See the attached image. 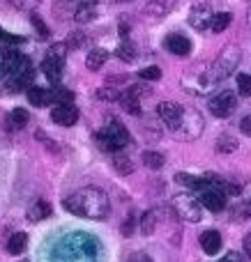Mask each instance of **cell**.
Masks as SVG:
<instances>
[{"instance_id":"obj_1","label":"cell","mask_w":251,"mask_h":262,"mask_svg":"<svg viewBox=\"0 0 251 262\" xmlns=\"http://www.w3.org/2000/svg\"><path fill=\"white\" fill-rule=\"evenodd\" d=\"M65 209L76 214V216L99 221V219H106L111 214V200L101 189L86 186V189H78L65 198Z\"/></svg>"},{"instance_id":"obj_2","label":"cell","mask_w":251,"mask_h":262,"mask_svg":"<svg viewBox=\"0 0 251 262\" xmlns=\"http://www.w3.org/2000/svg\"><path fill=\"white\" fill-rule=\"evenodd\" d=\"M92 246H95L92 239L86 235L67 237V239L55 249V255L51 262H95Z\"/></svg>"},{"instance_id":"obj_3","label":"cell","mask_w":251,"mask_h":262,"mask_svg":"<svg viewBox=\"0 0 251 262\" xmlns=\"http://www.w3.org/2000/svg\"><path fill=\"white\" fill-rule=\"evenodd\" d=\"M240 60H242V51L235 44H228L217 55L215 62L210 64V69H207V81H224V78H228L231 74L238 69Z\"/></svg>"},{"instance_id":"obj_4","label":"cell","mask_w":251,"mask_h":262,"mask_svg":"<svg viewBox=\"0 0 251 262\" xmlns=\"http://www.w3.org/2000/svg\"><path fill=\"white\" fill-rule=\"evenodd\" d=\"M175 216L184 223H198L203 216V203H198L192 193H178L171 203Z\"/></svg>"},{"instance_id":"obj_5","label":"cell","mask_w":251,"mask_h":262,"mask_svg":"<svg viewBox=\"0 0 251 262\" xmlns=\"http://www.w3.org/2000/svg\"><path fill=\"white\" fill-rule=\"evenodd\" d=\"M97 143L104 152H118L129 143V134L120 122H111L106 129L97 131Z\"/></svg>"},{"instance_id":"obj_6","label":"cell","mask_w":251,"mask_h":262,"mask_svg":"<svg viewBox=\"0 0 251 262\" xmlns=\"http://www.w3.org/2000/svg\"><path fill=\"white\" fill-rule=\"evenodd\" d=\"M203 127H205V122H203L201 113L194 111V108H184L182 122L173 129V136L180 138V140H194L203 134Z\"/></svg>"},{"instance_id":"obj_7","label":"cell","mask_w":251,"mask_h":262,"mask_svg":"<svg viewBox=\"0 0 251 262\" xmlns=\"http://www.w3.org/2000/svg\"><path fill=\"white\" fill-rule=\"evenodd\" d=\"M235 106H238V99H235V95L231 90L219 92V95H215L210 101H207L210 113L217 115V118H228V115L235 111Z\"/></svg>"},{"instance_id":"obj_8","label":"cell","mask_w":251,"mask_h":262,"mask_svg":"<svg viewBox=\"0 0 251 262\" xmlns=\"http://www.w3.org/2000/svg\"><path fill=\"white\" fill-rule=\"evenodd\" d=\"M157 115H159V120L166 124V127L173 131L180 122H182L184 108L180 104H175V101H161V104L157 106Z\"/></svg>"},{"instance_id":"obj_9","label":"cell","mask_w":251,"mask_h":262,"mask_svg":"<svg viewBox=\"0 0 251 262\" xmlns=\"http://www.w3.org/2000/svg\"><path fill=\"white\" fill-rule=\"evenodd\" d=\"M212 9L207 3H196L192 7V12H189V26L196 28V30H205V28H210L212 23Z\"/></svg>"},{"instance_id":"obj_10","label":"cell","mask_w":251,"mask_h":262,"mask_svg":"<svg viewBox=\"0 0 251 262\" xmlns=\"http://www.w3.org/2000/svg\"><path fill=\"white\" fill-rule=\"evenodd\" d=\"M201 203H203V207L210 209V212H224V207H226V193L217 184H212L210 189H205L201 193Z\"/></svg>"},{"instance_id":"obj_11","label":"cell","mask_w":251,"mask_h":262,"mask_svg":"<svg viewBox=\"0 0 251 262\" xmlns=\"http://www.w3.org/2000/svg\"><path fill=\"white\" fill-rule=\"evenodd\" d=\"M51 120L60 127H72V124L78 122V111L72 104H58L51 111Z\"/></svg>"},{"instance_id":"obj_12","label":"cell","mask_w":251,"mask_h":262,"mask_svg":"<svg viewBox=\"0 0 251 262\" xmlns=\"http://www.w3.org/2000/svg\"><path fill=\"white\" fill-rule=\"evenodd\" d=\"M62 64H65V58L46 53L44 62H41V72L46 74V78H49L51 83H58L60 76H62Z\"/></svg>"},{"instance_id":"obj_13","label":"cell","mask_w":251,"mask_h":262,"mask_svg":"<svg viewBox=\"0 0 251 262\" xmlns=\"http://www.w3.org/2000/svg\"><path fill=\"white\" fill-rule=\"evenodd\" d=\"M175 5H178V0H148L145 7H143V14H148L152 18H161L173 12Z\"/></svg>"},{"instance_id":"obj_14","label":"cell","mask_w":251,"mask_h":262,"mask_svg":"<svg viewBox=\"0 0 251 262\" xmlns=\"http://www.w3.org/2000/svg\"><path fill=\"white\" fill-rule=\"evenodd\" d=\"M166 49L171 51L173 55H189L192 53V41H189V37L180 35V32H173V35L166 37Z\"/></svg>"},{"instance_id":"obj_15","label":"cell","mask_w":251,"mask_h":262,"mask_svg":"<svg viewBox=\"0 0 251 262\" xmlns=\"http://www.w3.org/2000/svg\"><path fill=\"white\" fill-rule=\"evenodd\" d=\"M221 244H224V242H221V235L217 230H205L201 235V249L205 251L207 255H217V253H219Z\"/></svg>"},{"instance_id":"obj_16","label":"cell","mask_w":251,"mask_h":262,"mask_svg":"<svg viewBox=\"0 0 251 262\" xmlns=\"http://www.w3.org/2000/svg\"><path fill=\"white\" fill-rule=\"evenodd\" d=\"M51 212H53V209H51V205L46 203V200H37L35 205H30V207H28L26 219L30 223H37V221H44V219H49Z\"/></svg>"},{"instance_id":"obj_17","label":"cell","mask_w":251,"mask_h":262,"mask_svg":"<svg viewBox=\"0 0 251 262\" xmlns=\"http://www.w3.org/2000/svg\"><path fill=\"white\" fill-rule=\"evenodd\" d=\"M28 101L37 108L41 106H49L53 101V92L51 90H44V88H28Z\"/></svg>"},{"instance_id":"obj_18","label":"cell","mask_w":251,"mask_h":262,"mask_svg":"<svg viewBox=\"0 0 251 262\" xmlns=\"http://www.w3.org/2000/svg\"><path fill=\"white\" fill-rule=\"evenodd\" d=\"M26 246H28V235L26 232H14V235H9V239H7V253L9 255H21L23 251H26Z\"/></svg>"},{"instance_id":"obj_19","label":"cell","mask_w":251,"mask_h":262,"mask_svg":"<svg viewBox=\"0 0 251 262\" xmlns=\"http://www.w3.org/2000/svg\"><path fill=\"white\" fill-rule=\"evenodd\" d=\"M106 60H109V53H106L104 49H92L86 58V67L90 69V72H97V69L104 67Z\"/></svg>"},{"instance_id":"obj_20","label":"cell","mask_w":251,"mask_h":262,"mask_svg":"<svg viewBox=\"0 0 251 262\" xmlns=\"http://www.w3.org/2000/svg\"><path fill=\"white\" fill-rule=\"evenodd\" d=\"M28 124V111L26 108H14L7 115V129L9 131H18Z\"/></svg>"},{"instance_id":"obj_21","label":"cell","mask_w":251,"mask_h":262,"mask_svg":"<svg viewBox=\"0 0 251 262\" xmlns=\"http://www.w3.org/2000/svg\"><path fill=\"white\" fill-rule=\"evenodd\" d=\"M120 106H122L129 115H141V99H138L136 95H132L129 90L120 97Z\"/></svg>"},{"instance_id":"obj_22","label":"cell","mask_w":251,"mask_h":262,"mask_svg":"<svg viewBox=\"0 0 251 262\" xmlns=\"http://www.w3.org/2000/svg\"><path fill=\"white\" fill-rule=\"evenodd\" d=\"M143 163H145V168L159 170V168L164 166V154L155 152V149H148V152H143Z\"/></svg>"},{"instance_id":"obj_23","label":"cell","mask_w":251,"mask_h":262,"mask_svg":"<svg viewBox=\"0 0 251 262\" xmlns=\"http://www.w3.org/2000/svg\"><path fill=\"white\" fill-rule=\"evenodd\" d=\"M231 14L228 12H221V14H215V16H212V23H210V28H212V32H217V35H219V32H224L226 28L231 26Z\"/></svg>"},{"instance_id":"obj_24","label":"cell","mask_w":251,"mask_h":262,"mask_svg":"<svg viewBox=\"0 0 251 262\" xmlns=\"http://www.w3.org/2000/svg\"><path fill=\"white\" fill-rule=\"evenodd\" d=\"M118 58L122 62H134L136 60V49H134V44L129 39H122V44L118 46Z\"/></svg>"},{"instance_id":"obj_25","label":"cell","mask_w":251,"mask_h":262,"mask_svg":"<svg viewBox=\"0 0 251 262\" xmlns=\"http://www.w3.org/2000/svg\"><path fill=\"white\" fill-rule=\"evenodd\" d=\"M113 166H115V170H118L120 175H132V172H134V163H132V159L124 157V154H118V157L113 159Z\"/></svg>"},{"instance_id":"obj_26","label":"cell","mask_w":251,"mask_h":262,"mask_svg":"<svg viewBox=\"0 0 251 262\" xmlns=\"http://www.w3.org/2000/svg\"><path fill=\"white\" fill-rule=\"evenodd\" d=\"M215 147H217V152L228 154V152H233V149H238V140L231 138V136H221V138H217Z\"/></svg>"},{"instance_id":"obj_27","label":"cell","mask_w":251,"mask_h":262,"mask_svg":"<svg viewBox=\"0 0 251 262\" xmlns=\"http://www.w3.org/2000/svg\"><path fill=\"white\" fill-rule=\"evenodd\" d=\"M141 230L145 232V235H152V232L157 230V219H155V212H145L141 219Z\"/></svg>"},{"instance_id":"obj_28","label":"cell","mask_w":251,"mask_h":262,"mask_svg":"<svg viewBox=\"0 0 251 262\" xmlns=\"http://www.w3.org/2000/svg\"><path fill=\"white\" fill-rule=\"evenodd\" d=\"M238 92L242 97H251V74H238Z\"/></svg>"},{"instance_id":"obj_29","label":"cell","mask_w":251,"mask_h":262,"mask_svg":"<svg viewBox=\"0 0 251 262\" xmlns=\"http://www.w3.org/2000/svg\"><path fill=\"white\" fill-rule=\"evenodd\" d=\"M138 76H141V81H159L161 78V69L159 67H143L141 72H138Z\"/></svg>"},{"instance_id":"obj_30","label":"cell","mask_w":251,"mask_h":262,"mask_svg":"<svg viewBox=\"0 0 251 262\" xmlns=\"http://www.w3.org/2000/svg\"><path fill=\"white\" fill-rule=\"evenodd\" d=\"M95 5H83L81 9L76 12V21L78 23H86V21H90V18H95Z\"/></svg>"},{"instance_id":"obj_31","label":"cell","mask_w":251,"mask_h":262,"mask_svg":"<svg viewBox=\"0 0 251 262\" xmlns=\"http://www.w3.org/2000/svg\"><path fill=\"white\" fill-rule=\"evenodd\" d=\"M32 28H35L37 32H39V37L41 39H49V28H46V23L41 21V16H37V14H32Z\"/></svg>"},{"instance_id":"obj_32","label":"cell","mask_w":251,"mask_h":262,"mask_svg":"<svg viewBox=\"0 0 251 262\" xmlns=\"http://www.w3.org/2000/svg\"><path fill=\"white\" fill-rule=\"evenodd\" d=\"M53 99L58 101V104H72V101H74V92L60 88V90H53Z\"/></svg>"},{"instance_id":"obj_33","label":"cell","mask_w":251,"mask_h":262,"mask_svg":"<svg viewBox=\"0 0 251 262\" xmlns=\"http://www.w3.org/2000/svg\"><path fill=\"white\" fill-rule=\"evenodd\" d=\"M129 92H132V95H136L138 99H143V97H150V95H152L150 88L143 85V83H138V85H132V88H129Z\"/></svg>"},{"instance_id":"obj_34","label":"cell","mask_w":251,"mask_h":262,"mask_svg":"<svg viewBox=\"0 0 251 262\" xmlns=\"http://www.w3.org/2000/svg\"><path fill=\"white\" fill-rule=\"evenodd\" d=\"M83 39H86V35H83V32H72V35L67 37V46H72V49H78V46L83 44Z\"/></svg>"},{"instance_id":"obj_35","label":"cell","mask_w":251,"mask_h":262,"mask_svg":"<svg viewBox=\"0 0 251 262\" xmlns=\"http://www.w3.org/2000/svg\"><path fill=\"white\" fill-rule=\"evenodd\" d=\"M0 39L7 41V44H21L23 37H18V35H9V32H5L3 28H0Z\"/></svg>"},{"instance_id":"obj_36","label":"cell","mask_w":251,"mask_h":262,"mask_svg":"<svg viewBox=\"0 0 251 262\" xmlns=\"http://www.w3.org/2000/svg\"><path fill=\"white\" fill-rule=\"evenodd\" d=\"M97 95H99V99H109V101H113V99H120V97H118V92H115L113 88H109V90H106V88H101V90L97 92Z\"/></svg>"},{"instance_id":"obj_37","label":"cell","mask_w":251,"mask_h":262,"mask_svg":"<svg viewBox=\"0 0 251 262\" xmlns=\"http://www.w3.org/2000/svg\"><path fill=\"white\" fill-rule=\"evenodd\" d=\"M240 131H242L244 136H251V115L242 118V122H240Z\"/></svg>"},{"instance_id":"obj_38","label":"cell","mask_w":251,"mask_h":262,"mask_svg":"<svg viewBox=\"0 0 251 262\" xmlns=\"http://www.w3.org/2000/svg\"><path fill=\"white\" fill-rule=\"evenodd\" d=\"M219 262H244V258L240 253H235V251H231V253H226V258Z\"/></svg>"},{"instance_id":"obj_39","label":"cell","mask_w":251,"mask_h":262,"mask_svg":"<svg viewBox=\"0 0 251 262\" xmlns=\"http://www.w3.org/2000/svg\"><path fill=\"white\" fill-rule=\"evenodd\" d=\"M242 244H244V253H247L249 258H251V232H249V235H244V242H242Z\"/></svg>"},{"instance_id":"obj_40","label":"cell","mask_w":251,"mask_h":262,"mask_svg":"<svg viewBox=\"0 0 251 262\" xmlns=\"http://www.w3.org/2000/svg\"><path fill=\"white\" fill-rule=\"evenodd\" d=\"M129 262H152V260L145 255V258H134V260H129Z\"/></svg>"},{"instance_id":"obj_41","label":"cell","mask_w":251,"mask_h":262,"mask_svg":"<svg viewBox=\"0 0 251 262\" xmlns=\"http://www.w3.org/2000/svg\"><path fill=\"white\" fill-rule=\"evenodd\" d=\"M115 3H129V0H115Z\"/></svg>"},{"instance_id":"obj_42","label":"cell","mask_w":251,"mask_h":262,"mask_svg":"<svg viewBox=\"0 0 251 262\" xmlns=\"http://www.w3.org/2000/svg\"><path fill=\"white\" fill-rule=\"evenodd\" d=\"M249 26H251V9H249Z\"/></svg>"}]
</instances>
